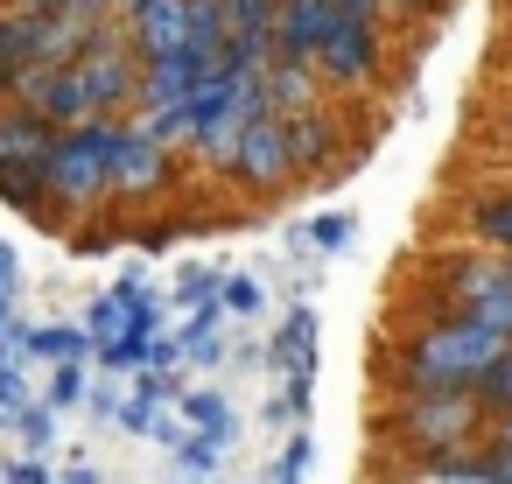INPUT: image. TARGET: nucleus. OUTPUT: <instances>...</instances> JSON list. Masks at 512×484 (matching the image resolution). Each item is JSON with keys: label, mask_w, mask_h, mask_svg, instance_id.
I'll return each instance as SVG.
<instances>
[{"label": "nucleus", "mask_w": 512, "mask_h": 484, "mask_svg": "<svg viewBox=\"0 0 512 484\" xmlns=\"http://www.w3.org/2000/svg\"><path fill=\"white\" fill-rule=\"evenodd\" d=\"M57 484H99V470H92V463H71V470H64Z\"/></svg>", "instance_id": "31"}, {"label": "nucleus", "mask_w": 512, "mask_h": 484, "mask_svg": "<svg viewBox=\"0 0 512 484\" xmlns=\"http://www.w3.org/2000/svg\"><path fill=\"white\" fill-rule=\"evenodd\" d=\"M267 358H274V372H281L288 393H316V309H309V302H295V309L281 316Z\"/></svg>", "instance_id": "9"}, {"label": "nucleus", "mask_w": 512, "mask_h": 484, "mask_svg": "<svg viewBox=\"0 0 512 484\" xmlns=\"http://www.w3.org/2000/svg\"><path fill=\"white\" fill-rule=\"evenodd\" d=\"M176 414L197 428V435H239V414H232V400L225 393H204V386H183V400H176Z\"/></svg>", "instance_id": "15"}, {"label": "nucleus", "mask_w": 512, "mask_h": 484, "mask_svg": "<svg viewBox=\"0 0 512 484\" xmlns=\"http://www.w3.org/2000/svg\"><path fill=\"white\" fill-rule=\"evenodd\" d=\"M309 246H323V253L351 246V218H344V211H337V218H316V225H309Z\"/></svg>", "instance_id": "26"}, {"label": "nucleus", "mask_w": 512, "mask_h": 484, "mask_svg": "<svg viewBox=\"0 0 512 484\" xmlns=\"http://www.w3.org/2000/svg\"><path fill=\"white\" fill-rule=\"evenodd\" d=\"M15 435H22V449H29V456H43V449L57 442V407H50V400L22 407V414H15Z\"/></svg>", "instance_id": "19"}, {"label": "nucleus", "mask_w": 512, "mask_h": 484, "mask_svg": "<svg viewBox=\"0 0 512 484\" xmlns=\"http://www.w3.org/2000/svg\"><path fill=\"white\" fill-rule=\"evenodd\" d=\"M400 484H505L498 470H491V449H477V456H442V463H414Z\"/></svg>", "instance_id": "14"}, {"label": "nucleus", "mask_w": 512, "mask_h": 484, "mask_svg": "<svg viewBox=\"0 0 512 484\" xmlns=\"http://www.w3.org/2000/svg\"><path fill=\"white\" fill-rule=\"evenodd\" d=\"M477 393H484V407H491V414H505V407H512V351L498 358V372H491Z\"/></svg>", "instance_id": "25"}, {"label": "nucleus", "mask_w": 512, "mask_h": 484, "mask_svg": "<svg viewBox=\"0 0 512 484\" xmlns=\"http://www.w3.org/2000/svg\"><path fill=\"white\" fill-rule=\"evenodd\" d=\"M225 176H232L246 197H274V190H288V183L302 176V162H295V141H288V120L260 113V120L239 134V148H232Z\"/></svg>", "instance_id": "4"}, {"label": "nucleus", "mask_w": 512, "mask_h": 484, "mask_svg": "<svg viewBox=\"0 0 512 484\" xmlns=\"http://www.w3.org/2000/svg\"><path fill=\"white\" fill-rule=\"evenodd\" d=\"M0 428H15V414H0Z\"/></svg>", "instance_id": "37"}, {"label": "nucleus", "mask_w": 512, "mask_h": 484, "mask_svg": "<svg viewBox=\"0 0 512 484\" xmlns=\"http://www.w3.org/2000/svg\"><path fill=\"white\" fill-rule=\"evenodd\" d=\"M225 449H232L225 435H190V442L176 449V470H190V477H204V470H218V463H225Z\"/></svg>", "instance_id": "21"}, {"label": "nucleus", "mask_w": 512, "mask_h": 484, "mask_svg": "<svg viewBox=\"0 0 512 484\" xmlns=\"http://www.w3.org/2000/svg\"><path fill=\"white\" fill-rule=\"evenodd\" d=\"M512 288V253H470V260H456L449 267V309H477V302H491V295H505Z\"/></svg>", "instance_id": "11"}, {"label": "nucleus", "mask_w": 512, "mask_h": 484, "mask_svg": "<svg viewBox=\"0 0 512 484\" xmlns=\"http://www.w3.org/2000/svg\"><path fill=\"white\" fill-rule=\"evenodd\" d=\"M85 337H92V351H106V344H120V337H134V316H127V302L106 288L92 309H85Z\"/></svg>", "instance_id": "17"}, {"label": "nucleus", "mask_w": 512, "mask_h": 484, "mask_svg": "<svg viewBox=\"0 0 512 484\" xmlns=\"http://www.w3.org/2000/svg\"><path fill=\"white\" fill-rule=\"evenodd\" d=\"M379 57H386V43H379V29H372V15H344V22L330 29V43L316 50V71H323L330 85H372V78H379Z\"/></svg>", "instance_id": "5"}, {"label": "nucleus", "mask_w": 512, "mask_h": 484, "mask_svg": "<svg viewBox=\"0 0 512 484\" xmlns=\"http://www.w3.org/2000/svg\"><path fill=\"white\" fill-rule=\"evenodd\" d=\"M218 302H225V309H232V316H260V309H267V295H260V288H253V281H246V274H232V281H225V295H218Z\"/></svg>", "instance_id": "24"}, {"label": "nucleus", "mask_w": 512, "mask_h": 484, "mask_svg": "<svg viewBox=\"0 0 512 484\" xmlns=\"http://www.w3.org/2000/svg\"><path fill=\"white\" fill-rule=\"evenodd\" d=\"M169 183H176V155H169L155 134L127 127V134H120V162H113V197L148 204V197H162Z\"/></svg>", "instance_id": "6"}, {"label": "nucleus", "mask_w": 512, "mask_h": 484, "mask_svg": "<svg viewBox=\"0 0 512 484\" xmlns=\"http://www.w3.org/2000/svg\"><path fill=\"white\" fill-rule=\"evenodd\" d=\"M316 64H288V57H274L267 64V113L274 120H302V113H316Z\"/></svg>", "instance_id": "12"}, {"label": "nucleus", "mask_w": 512, "mask_h": 484, "mask_svg": "<svg viewBox=\"0 0 512 484\" xmlns=\"http://www.w3.org/2000/svg\"><path fill=\"white\" fill-rule=\"evenodd\" d=\"M120 134H127V127H113V120H85V127H64V134H57L43 183H50V197H57L64 211H92V204L113 197Z\"/></svg>", "instance_id": "3"}, {"label": "nucleus", "mask_w": 512, "mask_h": 484, "mask_svg": "<svg viewBox=\"0 0 512 484\" xmlns=\"http://www.w3.org/2000/svg\"><path fill=\"white\" fill-rule=\"evenodd\" d=\"M491 470H498V477L512 484V449H491Z\"/></svg>", "instance_id": "34"}, {"label": "nucleus", "mask_w": 512, "mask_h": 484, "mask_svg": "<svg viewBox=\"0 0 512 484\" xmlns=\"http://www.w3.org/2000/svg\"><path fill=\"white\" fill-rule=\"evenodd\" d=\"M337 22H344L337 0H281V8H274V57H288V64H316V50L330 43Z\"/></svg>", "instance_id": "7"}, {"label": "nucleus", "mask_w": 512, "mask_h": 484, "mask_svg": "<svg viewBox=\"0 0 512 484\" xmlns=\"http://www.w3.org/2000/svg\"><path fill=\"white\" fill-rule=\"evenodd\" d=\"M57 8H71V0H22V15H57Z\"/></svg>", "instance_id": "33"}, {"label": "nucleus", "mask_w": 512, "mask_h": 484, "mask_svg": "<svg viewBox=\"0 0 512 484\" xmlns=\"http://www.w3.org/2000/svg\"><path fill=\"white\" fill-rule=\"evenodd\" d=\"M0 92H8V85H0Z\"/></svg>", "instance_id": "38"}, {"label": "nucleus", "mask_w": 512, "mask_h": 484, "mask_svg": "<svg viewBox=\"0 0 512 484\" xmlns=\"http://www.w3.org/2000/svg\"><path fill=\"white\" fill-rule=\"evenodd\" d=\"M22 344H29V358H50V365H78V358H92V337H85L78 323H43V330H22Z\"/></svg>", "instance_id": "16"}, {"label": "nucleus", "mask_w": 512, "mask_h": 484, "mask_svg": "<svg viewBox=\"0 0 512 484\" xmlns=\"http://www.w3.org/2000/svg\"><path fill=\"white\" fill-rule=\"evenodd\" d=\"M15 281H22V260H15V246H0V295H15Z\"/></svg>", "instance_id": "29"}, {"label": "nucleus", "mask_w": 512, "mask_h": 484, "mask_svg": "<svg viewBox=\"0 0 512 484\" xmlns=\"http://www.w3.org/2000/svg\"><path fill=\"white\" fill-rule=\"evenodd\" d=\"M491 449H512V407H505V414H491Z\"/></svg>", "instance_id": "30"}, {"label": "nucleus", "mask_w": 512, "mask_h": 484, "mask_svg": "<svg viewBox=\"0 0 512 484\" xmlns=\"http://www.w3.org/2000/svg\"><path fill=\"white\" fill-rule=\"evenodd\" d=\"M463 225H470V239H477L484 253H512V183H505V190H484V197L463 211Z\"/></svg>", "instance_id": "13"}, {"label": "nucleus", "mask_w": 512, "mask_h": 484, "mask_svg": "<svg viewBox=\"0 0 512 484\" xmlns=\"http://www.w3.org/2000/svg\"><path fill=\"white\" fill-rule=\"evenodd\" d=\"M0 477H8V484H50V470H43L36 456H15V463H0Z\"/></svg>", "instance_id": "27"}, {"label": "nucleus", "mask_w": 512, "mask_h": 484, "mask_svg": "<svg viewBox=\"0 0 512 484\" xmlns=\"http://www.w3.org/2000/svg\"><path fill=\"white\" fill-rule=\"evenodd\" d=\"M302 470H309V428H288V449L274 463V484H302Z\"/></svg>", "instance_id": "23"}, {"label": "nucleus", "mask_w": 512, "mask_h": 484, "mask_svg": "<svg viewBox=\"0 0 512 484\" xmlns=\"http://www.w3.org/2000/svg\"><path fill=\"white\" fill-rule=\"evenodd\" d=\"M491 428V407L477 386H449V393H400L393 407V442L414 463H442V456H477Z\"/></svg>", "instance_id": "2"}, {"label": "nucleus", "mask_w": 512, "mask_h": 484, "mask_svg": "<svg viewBox=\"0 0 512 484\" xmlns=\"http://www.w3.org/2000/svg\"><path fill=\"white\" fill-rule=\"evenodd\" d=\"M15 78V15H0V85Z\"/></svg>", "instance_id": "28"}, {"label": "nucleus", "mask_w": 512, "mask_h": 484, "mask_svg": "<svg viewBox=\"0 0 512 484\" xmlns=\"http://www.w3.org/2000/svg\"><path fill=\"white\" fill-rule=\"evenodd\" d=\"M71 8H78V15H92V8H99V0H71Z\"/></svg>", "instance_id": "36"}, {"label": "nucleus", "mask_w": 512, "mask_h": 484, "mask_svg": "<svg viewBox=\"0 0 512 484\" xmlns=\"http://www.w3.org/2000/svg\"><path fill=\"white\" fill-rule=\"evenodd\" d=\"M64 127H50L43 113L15 106V113H0V176H43L50 169V148H57Z\"/></svg>", "instance_id": "8"}, {"label": "nucleus", "mask_w": 512, "mask_h": 484, "mask_svg": "<svg viewBox=\"0 0 512 484\" xmlns=\"http://www.w3.org/2000/svg\"><path fill=\"white\" fill-rule=\"evenodd\" d=\"M288 141H295V162H302V169H323V162H330V120H323V113L288 120Z\"/></svg>", "instance_id": "18"}, {"label": "nucleus", "mask_w": 512, "mask_h": 484, "mask_svg": "<svg viewBox=\"0 0 512 484\" xmlns=\"http://www.w3.org/2000/svg\"><path fill=\"white\" fill-rule=\"evenodd\" d=\"M50 407H78V400H92V372H85V358L78 365H50V393H43Z\"/></svg>", "instance_id": "20"}, {"label": "nucleus", "mask_w": 512, "mask_h": 484, "mask_svg": "<svg viewBox=\"0 0 512 484\" xmlns=\"http://www.w3.org/2000/svg\"><path fill=\"white\" fill-rule=\"evenodd\" d=\"M134 43L148 64H169V57L190 64V0H148L134 15Z\"/></svg>", "instance_id": "10"}, {"label": "nucleus", "mask_w": 512, "mask_h": 484, "mask_svg": "<svg viewBox=\"0 0 512 484\" xmlns=\"http://www.w3.org/2000/svg\"><path fill=\"white\" fill-rule=\"evenodd\" d=\"M337 8H344V15H372V8H379V0H337Z\"/></svg>", "instance_id": "35"}, {"label": "nucleus", "mask_w": 512, "mask_h": 484, "mask_svg": "<svg viewBox=\"0 0 512 484\" xmlns=\"http://www.w3.org/2000/svg\"><path fill=\"white\" fill-rule=\"evenodd\" d=\"M225 295V274H211V267H190V274H176V302H218Z\"/></svg>", "instance_id": "22"}, {"label": "nucleus", "mask_w": 512, "mask_h": 484, "mask_svg": "<svg viewBox=\"0 0 512 484\" xmlns=\"http://www.w3.org/2000/svg\"><path fill=\"white\" fill-rule=\"evenodd\" d=\"M512 351L505 330L477 323L470 309H442L428 323H414V337L393 358V386L400 393H449V386H484L498 372V358Z\"/></svg>", "instance_id": "1"}, {"label": "nucleus", "mask_w": 512, "mask_h": 484, "mask_svg": "<svg viewBox=\"0 0 512 484\" xmlns=\"http://www.w3.org/2000/svg\"><path fill=\"white\" fill-rule=\"evenodd\" d=\"M8 330H22V316H15V295H0V337Z\"/></svg>", "instance_id": "32"}]
</instances>
